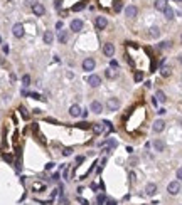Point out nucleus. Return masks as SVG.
I'll return each mask as SVG.
<instances>
[{"label":"nucleus","instance_id":"f257e3e1","mask_svg":"<svg viewBox=\"0 0 182 205\" xmlns=\"http://www.w3.org/2000/svg\"><path fill=\"white\" fill-rule=\"evenodd\" d=\"M106 108H108L110 111H118V108H120V101H118V97H110V99L106 101Z\"/></svg>","mask_w":182,"mask_h":205},{"label":"nucleus","instance_id":"f03ea898","mask_svg":"<svg viewBox=\"0 0 182 205\" xmlns=\"http://www.w3.org/2000/svg\"><path fill=\"white\" fill-rule=\"evenodd\" d=\"M95 66H96V62H95V59L93 57H86L83 61V71H88V72H91L93 69H95Z\"/></svg>","mask_w":182,"mask_h":205},{"label":"nucleus","instance_id":"7ed1b4c3","mask_svg":"<svg viewBox=\"0 0 182 205\" xmlns=\"http://www.w3.org/2000/svg\"><path fill=\"white\" fill-rule=\"evenodd\" d=\"M167 192H169L170 195H177L179 192H180V183H179L177 180H175V182H170V183L167 185Z\"/></svg>","mask_w":182,"mask_h":205},{"label":"nucleus","instance_id":"20e7f679","mask_svg":"<svg viewBox=\"0 0 182 205\" xmlns=\"http://www.w3.org/2000/svg\"><path fill=\"white\" fill-rule=\"evenodd\" d=\"M103 54H105L106 57H113V54H115V46H113L111 42H106L105 46H103Z\"/></svg>","mask_w":182,"mask_h":205},{"label":"nucleus","instance_id":"39448f33","mask_svg":"<svg viewBox=\"0 0 182 205\" xmlns=\"http://www.w3.org/2000/svg\"><path fill=\"white\" fill-rule=\"evenodd\" d=\"M88 84H89L91 87H98L100 84H101V77L96 74H91L89 77H88Z\"/></svg>","mask_w":182,"mask_h":205},{"label":"nucleus","instance_id":"423d86ee","mask_svg":"<svg viewBox=\"0 0 182 205\" xmlns=\"http://www.w3.org/2000/svg\"><path fill=\"white\" fill-rule=\"evenodd\" d=\"M12 34H14L17 39L24 37V25H22V24H15L14 27H12Z\"/></svg>","mask_w":182,"mask_h":205},{"label":"nucleus","instance_id":"0eeeda50","mask_svg":"<svg viewBox=\"0 0 182 205\" xmlns=\"http://www.w3.org/2000/svg\"><path fill=\"white\" fill-rule=\"evenodd\" d=\"M32 12L37 15V17H42V15L46 14V9H44V5H42V4H39V2H37V4H34V5H32Z\"/></svg>","mask_w":182,"mask_h":205},{"label":"nucleus","instance_id":"6e6552de","mask_svg":"<svg viewBox=\"0 0 182 205\" xmlns=\"http://www.w3.org/2000/svg\"><path fill=\"white\" fill-rule=\"evenodd\" d=\"M137 14H138V9L135 7V5H128V7L125 9V15H127L128 19H133V17H137Z\"/></svg>","mask_w":182,"mask_h":205},{"label":"nucleus","instance_id":"1a4fd4ad","mask_svg":"<svg viewBox=\"0 0 182 205\" xmlns=\"http://www.w3.org/2000/svg\"><path fill=\"white\" fill-rule=\"evenodd\" d=\"M95 24H96V29L105 30V29H106V25H108V20H106V17H96Z\"/></svg>","mask_w":182,"mask_h":205},{"label":"nucleus","instance_id":"9d476101","mask_svg":"<svg viewBox=\"0 0 182 205\" xmlns=\"http://www.w3.org/2000/svg\"><path fill=\"white\" fill-rule=\"evenodd\" d=\"M89 109L95 113V114H100V113L103 111V104L100 103V101H93V103L89 104Z\"/></svg>","mask_w":182,"mask_h":205},{"label":"nucleus","instance_id":"9b49d317","mask_svg":"<svg viewBox=\"0 0 182 205\" xmlns=\"http://www.w3.org/2000/svg\"><path fill=\"white\" fill-rule=\"evenodd\" d=\"M164 128H165V123L162 121V119H157V121L153 123V126H152V130L155 131V133H160V131H164Z\"/></svg>","mask_w":182,"mask_h":205},{"label":"nucleus","instance_id":"f8f14e48","mask_svg":"<svg viewBox=\"0 0 182 205\" xmlns=\"http://www.w3.org/2000/svg\"><path fill=\"white\" fill-rule=\"evenodd\" d=\"M91 130H93L95 135H101L105 131V126H103V123H93L91 125Z\"/></svg>","mask_w":182,"mask_h":205},{"label":"nucleus","instance_id":"ddd939ff","mask_svg":"<svg viewBox=\"0 0 182 205\" xmlns=\"http://www.w3.org/2000/svg\"><path fill=\"white\" fill-rule=\"evenodd\" d=\"M83 29V20H79V19H74L73 22H71V30L73 32H78V30Z\"/></svg>","mask_w":182,"mask_h":205},{"label":"nucleus","instance_id":"4468645a","mask_svg":"<svg viewBox=\"0 0 182 205\" xmlns=\"http://www.w3.org/2000/svg\"><path fill=\"white\" fill-rule=\"evenodd\" d=\"M81 111H83V109H81L78 104H73V106L69 108V114L73 116V118H78V116L81 114Z\"/></svg>","mask_w":182,"mask_h":205},{"label":"nucleus","instance_id":"2eb2a0df","mask_svg":"<svg viewBox=\"0 0 182 205\" xmlns=\"http://www.w3.org/2000/svg\"><path fill=\"white\" fill-rule=\"evenodd\" d=\"M155 192H157V185H155V183H149V185L145 187V193L149 195V197L155 195Z\"/></svg>","mask_w":182,"mask_h":205},{"label":"nucleus","instance_id":"dca6fc26","mask_svg":"<svg viewBox=\"0 0 182 205\" xmlns=\"http://www.w3.org/2000/svg\"><path fill=\"white\" fill-rule=\"evenodd\" d=\"M68 37H69V34H68V30H59V34H58V39H59V42L61 44H64L66 40H68Z\"/></svg>","mask_w":182,"mask_h":205},{"label":"nucleus","instance_id":"f3484780","mask_svg":"<svg viewBox=\"0 0 182 205\" xmlns=\"http://www.w3.org/2000/svg\"><path fill=\"white\" fill-rule=\"evenodd\" d=\"M155 9L164 12L165 9H167V2H165V0H155Z\"/></svg>","mask_w":182,"mask_h":205},{"label":"nucleus","instance_id":"a211bd4d","mask_svg":"<svg viewBox=\"0 0 182 205\" xmlns=\"http://www.w3.org/2000/svg\"><path fill=\"white\" fill-rule=\"evenodd\" d=\"M52 40H54L52 32H51V30H46V32H44V42H46V44H52Z\"/></svg>","mask_w":182,"mask_h":205},{"label":"nucleus","instance_id":"6ab92c4d","mask_svg":"<svg viewBox=\"0 0 182 205\" xmlns=\"http://www.w3.org/2000/svg\"><path fill=\"white\" fill-rule=\"evenodd\" d=\"M153 146H155L157 151H164L165 150V143L162 140H155V141H153Z\"/></svg>","mask_w":182,"mask_h":205},{"label":"nucleus","instance_id":"aec40b11","mask_svg":"<svg viewBox=\"0 0 182 205\" xmlns=\"http://www.w3.org/2000/svg\"><path fill=\"white\" fill-rule=\"evenodd\" d=\"M46 190V185L44 183H34L32 185V192H44Z\"/></svg>","mask_w":182,"mask_h":205},{"label":"nucleus","instance_id":"412c9836","mask_svg":"<svg viewBox=\"0 0 182 205\" xmlns=\"http://www.w3.org/2000/svg\"><path fill=\"white\" fill-rule=\"evenodd\" d=\"M84 7H86V2H79V4L73 5V9H71V10H73V12H79V10H83Z\"/></svg>","mask_w":182,"mask_h":205},{"label":"nucleus","instance_id":"4be33fe9","mask_svg":"<svg viewBox=\"0 0 182 205\" xmlns=\"http://www.w3.org/2000/svg\"><path fill=\"white\" fill-rule=\"evenodd\" d=\"M105 76H106V77H110V79H113V77L117 76V72H115V69H113V67H108L105 71Z\"/></svg>","mask_w":182,"mask_h":205},{"label":"nucleus","instance_id":"5701e85b","mask_svg":"<svg viewBox=\"0 0 182 205\" xmlns=\"http://www.w3.org/2000/svg\"><path fill=\"white\" fill-rule=\"evenodd\" d=\"M19 111H20V114H22V118H24V119H29V118H30L29 111H27V109L24 108V106H20V108H19Z\"/></svg>","mask_w":182,"mask_h":205},{"label":"nucleus","instance_id":"b1692460","mask_svg":"<svg viewBox=\"0 0 182 205\" xmlns=\"http://www.w3.org/2000/svg\"><path fill=\"white\" fill-rule=\"evenodd\" d=\"M164 14H165V19H169V20H170V19H174V10H172L170 7H167L164 10Z\"/></svg>","mask_w":182,"mask_h":205},{"label":"nucleus","instance_id":"393cba45","mask_svg":"<svg viewBox=\"0 0 182 205\" xmlns=\"http://www.w3.org/2000/svg\"><path fill=\"white\" fill-rule=\"evenodd\" d=\"M73 148H71V146H66V148H62V156H71V155H73Z\"/></svg>","mask_w":182,"mask_h":205},{"label":"nucleus","instance_id":"a878e982","mask_svg":"<svg viewBox=\"0 0 182 205\" xmlns=\"http://www.w3.org/2000/svg\"><path fill=\"white\" fill-rule=\"evenodd\" d=\"M155 97L160 101V103H165V99H167V97H165V94H164V91H157Z\"/></svg>","mask_w":182,"mask_h":205},{"label":"nucleus","instance_id":"bb28decb","mask_svg":"<svg viewBox=\"0 0 182 205\" xmlns=\"http://www.w3.org/2000/svg\"><path fill=\"white\" fill-rule=\"evenodd\" d=\"M22 84H24V87L30 86V76L29 74H24V77H22Z\"/></svg>","mask_w":182,"mask_h":205},{"label":"nucleus","instance_id":"cd10ccee","mask_svg":"<svg viewBox=\"0 0 182 205\" xmlns=\"http://www.w3.org/2000/svg\"><path fill=\"white\" fill-rule=\"evenodd\" d=\"M106 202V198H105V193H100L98 197H96V205H103Z\"/></svg>","mask_w":182,"mask_h":205},{"label":"nucleus","instance_id":"c85d7f7f","mask_svg":"<svg viewBox=\"0 0 182 205\" xmlns=\"http://www.w3.org/2000/svg\"><path fill=\"white\" fill-rule=\"evenodd\" d=\"M103 126L106 128V131H108V133H111V131L115 130V128H113V125H111L110 121H103Z\"/></svg>","mask_w":182,"mask_h":205},{"label":"nucleus","instance_id":"c756f323","mask_svg":"<svg viewBox=\"0 0 182 205\" xmlns=\"http://www.w3.org/2000/svg\"><path fill=\"white\" fill-rule=\"evenodd\" d=\"M133 79L137 81V83H140V81L143 79V72L142 71H138V72H135V76H133Z\"/></svg>","mask_w":182,"mask_h":205},{"label":"nucleus","instance_id":"7c9ffc66","mask_svg":"<svg viewBox=\"0 0 182 205\" xmlns=\"http://www.w3.org/2000/svg\"><path fill=\"white\" fill-rule=\"evenodd\" d=\"M150 36H152V37H159V36H160V30L157 29V27H152V29H150Z\"/></svg>","mask_w":182,"mask_h":205},{"label":"nucleus","instance_id":"2f4dec72","mask_svg":"<svg viewBox=\"0 0 182 205\" xmlns=\"http://www.w3.org/2000/svg\"><path fill=\"white\" fill-rule=\"evenodd\" d=\"M121 7H123V5H121V2H120V0H117V2H115V7H113V9H115V12H120Z\"/></svg>","mask_w":182,"mask_h":205},{"label":"nucleus","instance_id":"473e14b6","mask_svg":"<svg viewBox=\"0 0 182 205\" xmlns=\"http://www.w3.org/2000/svg\"><path fill=\"white\" fill-rule=\"evenodd\" d=\"M76 126H79V128H83V130H88V128H89V123H86V121H81V123H78Z\"/></svg>","mask_w":182,"mask_h":205},{"label":"nucleus","instance_id":"72a5a7b5","mask_svg":"<svg viewBox=\"0 0 182 205\" xmlns=\"http://www.w3.org/2000/svg\"><path fill=\"white\" fill-rule=\"evenodd\" d=\"M162 76H164V77H167V76H170V69L169 67H162Z\"/></svg>","mask_w":182,"mask_h":205},{"label":"nucleus","instance_id":"f704fd0d","mask_svg":"<svg viewBox=\"0 0 182 205\" xmlns=\"http://www.w3.org/2000/svg\"><path fill=\"white\" fill-rule=\"evenodd\" d=\"M29 97H32V99H44V97L37 93H29Z\"/></svg>","mask_w":182,"mask_h":205},{"label":"nucleus","instance_id":"c9c22d12","mask_svg":"<svg viewBox=\"0 0 182 205\" xmlns=\"http://www.w3.org/2000/svg\"><path fill=\"white\" fill-rule=\"evenodd\" d=\"M78 202H79L81 205H89V202H88L86 198H83V197H78Z\"/></svg>","mask_w":182,"mask_h":205},{"label":"nucleus","instance_id":"e433bc0d","mask_svg":"<svg viewBox=\"0 0 182 205\" xmlns=\"http://www.w3.org/2000/svg\"><path fill=\"white\" fill-rule=\"evenodd\" d=\"M83 162H84V156H76V165H78V166H79Z\"/></svg>","mask_w":182,"mask_h":205},{"label":"nucleus","instance_id":"4c0bfd02","mask_svg":"<svg viewBox=\"0 0 182 205\" xmlns=\"http://www.w3.org/2000/svg\"><path fill=\"white\" fill-rule=\"evenodd\" d=\"M54 166H56V163H54V162H49L47 165H46V170H52Z\"/></svg>","mask_w":182,"mask_h":205},{"label":"nucleus","instance_id":"58836bf2","mask_svg":"<svg viewBox=\"0 0 182 205\" xmlns=\"http://www.w3.org/2000/svg\"><path fill=\"white\" fill-rule=\"evenodd\" d=\"M4 160L9 163H12V155H7V153H4Z\"/></svg>","mask_w":182,"mask_h":205},{"label":"nucleus","instance_id":"ea45409f","mask_svg":"<svg viewBox=\"0 0 182 205\" xmlns=\"http://www.w3.org/2000/svg\"><path fill=\"white\" fill-rule=\"evenodd\" d=\"M105 205H117V202L113 200V198H108V200L105 202Z\"/></svg>","mask_w":182,"mask_h":205},{"label":"nucleus","instance_id":"a19ab883","mask_svg":"<svg viewBox=\"0 0 182 205\" xmlns=\"http://www.w3.org/2000/svg\"><path fill=\"white\" fill-rule=\"evenodd\" d=\"M110 64H111V67H113V69H117V67H118V62L115 61V59H113V61L110 62Z\"/></svg>","mask_w":182,"mask_h":205},{"label":"nucleus","instance_id":"79ce46f5","mask_svg":"<svg viewBox=\"0 0 182 205\" xmlns=\"http://www.w3.org/2000/svg\"><path fill=\"white\" fill-rule=\"evenodd\" d=\"M61 4H62V0H56L54 7H56V9H61Z\"/></svg>","mask_w":182,"mask_h":205},{"label":"nucleus","instance_id":"37998d69","mask_svg":"<svg viewBox=\"0 0 182 205\" xmlns=\"http://www.w3.org/2000/svg\"><path fill=\"white\" fill-rule=\"evenodd\" d=\"M177 178H179V180H182V168L177 170Z\"/></svg>","mask_w":182,"mask_h":205},{"label":"nucleus","instance_id":"c03bdc74","mask_svg":"<svg viewBox=\"0 0 182 205\" xmlns=\"http://www.w3.org/2000/svg\"><path fill=\"white\" fill-rule=\"evenodd\" d=\"M130 182H131V183L135 182V173L133 172H130Z\"/></svg>","mask_w":182,"mask_h":205},{"label":"nucleus","instance_id":"a18cd8bd","mask_svg":"<svg viewBox=\"0 0 182 205\" xmlns=\"http://www.w3.org/2000/svg\"><path fill=\"white\" fill-rule=\"evenodd\" d=\"M91 190H98V185H96V183H91Z\"/></svg>","mask_w":182,"mask_h":205},{"label":"nucleus","instance_id":"49530a36","mask_svg":"<svg viewBox=\"0 0 182 205\" xmlns=\"http://www.w3.org/2000/svg\"><path fill=\"white\" fill-rule=\"evenodd\" d=\"M56 29H59V30L62 29V22H58V24H56Z\"/></svg>","mask_w":182,"mask_h":205},{"label":"nucleus","instance_id":"de8ad7c7","mask_svg":"<svg viewBox=\"0 0 182 205\" xmlns=\"http://www.w3.org/2000/svg\"><path fill=\"white\" fill-rule=\"evenodd\" d=\"M52 180H56V182L59 180V173H54V175H52Z\"/></svg>","mask_w":182,"mask_h":205},{"label":"nucleus","instance_id":"09e8293b","mask_svg":"<svg viewBox=\"0 0 182 205\" xmlns=\"http://www.w3.org/2000/svg\"><path fill=\"white\" fill-rule=\"evenodd\" d=\"M81 116H83V118H86V116H88V111H86V109H83V111H81Z\"/></svg>","mask_w":182,"mask_h":205},{"label":"nucleus","instance_id":"8fccbe9b","mask_svg":"<svg viewBox=\"0 0 182 205\" xmlns=\"http://www.w3.org/2000/svg\"><path fill=\"white\" fill-rule=\"evenodd\" d=\"M157 113H159V114H165V109H164V108H160V109H159Z\"/></svg>","mask_w":182,"mask_h":205},{"label":"nucleus","instance_id":"3c124183","mask_svg":"<svg viewBox=\"0 0 182 205\" xmlns=\"http://www.w3.org/2000/svg\"><path fill=\"white\" fill-rule=\"evenodd\" d=\"M62 176H64V178H68V168H64V172H62Z\"/></svg>","mask_w":182,"mask_h":205},{"label":"nucleus","instance_id":"603ef678","mask_svg":"<svg viewBox=\"0 0 182 205\" xmlns=\"http://www.w3.org/2000/svg\"><path fill=\"white\" fill-rule=\"evenodd\" d=\"M4 52H5V54H9V46H7V44L4 46Z\"/></svg>","mask_w":182,"mask_h":205},{"label":"nucleus","instance_id":"864d4df0","mask_svg":"<svg viewBox=\"0 0 182 205\" xmlns=\"http://www.w3.org/2000/svg\"><path fill=\"white\" fill-rule=\"evenodd\" d=\"M179 59H180V62H182V56H180V57H179Z\"/></svg>","mask_w":182,"mask_h":205},{"label":"nucleus","instance_id":"5fc2aeb1","mask_svg":"<svg viewBox=\"0 0 182 205\" xmlns=\"http://www.w3.org/2000/svg\"><path fill=\"white\" fill-rule=\"evenodd\" d=\"M0 44H2V37H0Z\"/></svg>","mask_w":182,"mask_h":205},{"label":"nucleus","instance_id":"6e6d98bb","mask_svg":"<svg viewBox=\"0 0 182 205\" xmlns=\"http://www.w3.org/2000/svg\"><path fill=\"white\" fill-rule=\"evenodd\" d=\"M177 2H182V0H177Z\"/></svg>","mask_w":182,"mask_h":205},{"label":"nucleus","instance_id":"4d7b16f0","mask_svg":"<svg viewBox=\"0 0 182 205\" xmlns=\"http://www.w3.org/2000/svg\"><path fill=\"white\" fill-rule=\"evenodd\" d=\"M180 40H182V37H180Z\"/></svg>","mask_w":182,"mask_h":205}]
</instances>
